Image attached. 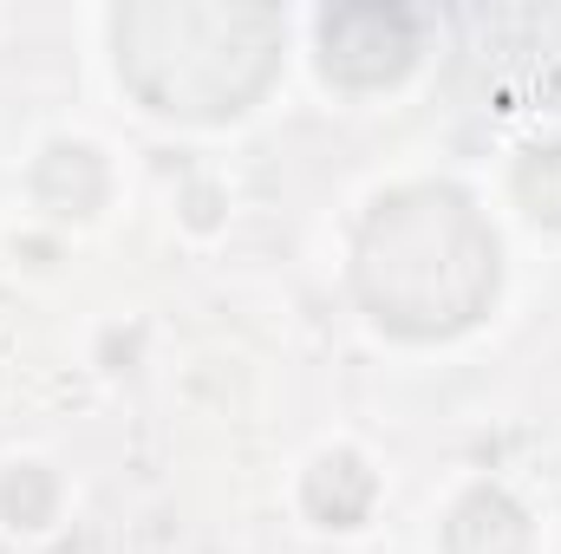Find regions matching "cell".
I'll use <instances>...</instances> for the list:
<instances>
[{
    "label": "cell",
    "mask_w": 561,
    "mask_h": 554,
    "mask_svg": "<svg viewBox=\"0 0 561 554\" xmlns=\"http://www.w3.org/2000/svg\"><path fill=\"white\" fill-rule=\"evenodd\" d=\"M353 287L366 313L405 339L463 333L496 300V235L470 209V196L444 183L399 189L359 229Z\"/></svg>",
    "instance_id": "cell-1"
},
{
    "label": "cell",
    "mask_w": 561,
    "mask_h": 554,
    "mask_svg": "<svg viewBox=\"0 0 561 554\" xmlns=\"http://www.w3.org/2000/svg\"><path fill=\"white\" fill-rule=\"evenodd\" d=\"M280 53L268 7H131L118 13V72L150 112L229 118L242 112Z\"/></svg>",
    "instance_id": "cell-2"
},
{
    "label": "cell",
    "mask_w": 561,
    "mask_h": 554,
    "mask_svg": "<svg viewBox=\"0 0 561 554\" xmlns=\"http://www.w3.org/2000/svg\"><path fill=\"white\" fill-rule=\"evenodd\" d=\"M320 46H327V72H340L346 85H379L412 66L419 33L399 7H340L327 13Z\"/></svg>",
    "instance_id": "cell-3"
},
{
    "label": "cell",
    "mask_w": 561,
    "mask_h": 554,
    "mask_svg": "<svg viewBox=\"0 0 561 554\" xmlns=\"http://www.w3.org/2000/svg\"><path fill=\"white\" fill-rule=\"evenodd\" d=\"M444 542H450V554H523L529 549V522L503 489H477V496L457 503Z\"/></svg>",
    "instance_id": "cell-4"
},
{
    "label": "cell",
    "mask_w": 561,
    "mask_h": 554,
    "mask_svg": "<svg viewBox=\"0 0 561 554\" xmlns=\"http://www.w3.org/2000/svg\"><path fill=\"white\" fill-rule=\"evenodd\" d=\"M307 503H313V516H327V522H353V516L373 503V476H366L353 457H327V463L307 476Z\"/></svg>",
    "instance_id": "cell-5"
},
{
    "label": "cell",
    "mask_w": 561,
    "mask_h": 554,
    "mask_svg": "<svg viewBox=\"0 0 561 554\" xmlns=\"http://www.w3.org/2000/svg\"><path fill=\"white\" fill-rule=\"evenodd\" d=\"M516 196L529 203V216L561 222V143H549V150H529V157H523V170H516Z\"/></svg>",
    "instance_id": "cell-6"
}]
</instances>
